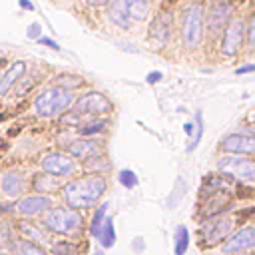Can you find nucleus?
Listing matches in <instances>:
<instances>
[{
  "mask_svg": "<svg viewBox=\"0 0 255 255\" xmlns=\"http://www.w3.org/2000/svg\"><path fill=\"white\" fill-rule=\"evenodd\" d=\"M36 42H38V44H42V46H48L50 50H60V44H58L56 40L48 38V36H42V38H38Z\"/></svg>",
  "mask_w": 255,
  "mask_h": 255,
  "instance_id": "35",
  "label": "nucleus"
},
{
  "mask_svg": "<svg viewBox=\"0 0 255 255\" xmlns=\"http://www.w3.org/2000/svg\"><path fill=\"white\" fill-rule=\"evenodd\" d=\"M231 205H233L231 203V193L227 189H221V191L203 195L201 197V203H199V209H197L199 221H205V219L223 215V213H227L231 209Z\"/></svg>",
  "mask_w": 255,
  "mask_h": 255,
  "instance_id": "10",
  "label": "nucleus"
},
{
  "mask_svg": "<svg viewBox=\"0 0 255 255\" xmlns=\"http://www.w3.org/2000/svg\"><path fill=\"white\" fill-rule=\"evenodd\" d=\"M32 187H34V191H38V193L50 195V193L62 189V183H60V177H54V175L42 171V173L34 175V179H32Z\"/></svg>",
  "mask_w": 255,
  "mask_h": 255,
  "instance_id": "21",
  "label": "nucleus"
},
{
  "mask_svg": "<svg viewBox=\"0 0 255 255\" xmlns=\"http://www.w3.org/2000/svg\"><path fill=\"white\" fill-rule=\"evenodd\" d=\"M14 227H16V233L20 239H28V241H34L38 245H50L52 243L48 239V231L42 227V223H32L28 219H20Z\"/></svg>",
  "mask_w": 255,
  "mask_h": 255,
  "instance_id": "18",
  "label": "nucleus"
},
{
  "mask_svg": "<svg viewBox=\"0 0 255 255\" xmlns=\"http://www.w3.org/2000/svg\"><path fill=\"white\" fill-rule=\"evenodd\" d=\"M96 241L100 243L102 249H112L116 245V225H114V217L108 215L96 235Z\"/></svg>",
  "mask_w": 255,
  "mask_h": 255,
  "instance_id": "23",
  "label": "nucleus"
},
{
  "mask_svg": "<svg viewBox=\"0 0 255 255\" xmlns=\"http://www.w3.org/2000/svg\"><path fill=\"white\" fill-rule=\"evenodd\" d=\"M112 110H114V104L102 92H86L84 96L76 98L72 106V114H76L78 118H84V116L100 118V116L110 114Z\"/></svg>",
  "mask_w": 255,
  "mask_h": 255,
  "instance_id": "6",
  "label": "nucleus"
},
{
  "mask_svg": "<svg viewBox=\"0 0 255 255\" xmlns=\"http://www.w3.org/2000/svg\"><path fill=\"white\" fill-rule=\"evenodd\" d=\"M106 189H108V179L102 173H92L86 177L70 179L68 183L62 185L60 193L68 207L86 211L100 205Z\"/></svg>",
  "mask_w": 255,
  "mask_h": 255,
  "instance_id": "1",
  "label": "nucleus"
},
{
  "mask_svg": "<svg viewBox=\"0 0 255 255\" xmlns=\"http://www.w3.org/2000/svg\"><path fill=\"white\" fill-rule=\"evenodd\" d=\"M118 181H120V185L126 187V189H133V187H137V183H139L137 175H135L131 169H120Z\"/></svg>",
  "mask_w": 255,
  "mask_h": 255,
  "instance_id": "32",
  "label": "nucleus"
},
{
  "mask_svg": "<svg viewBox=\"0 0 255 255\" xmlns=\"http://www.w3.org/2000/svg\"><path fill=\"white\" fill-rule=\"evenodd\" d=\"M10 253L12 255H50L44 245H38L34 241L20 239V237L10 245Z\"/></svg>",
  "mask_w": 255,
  "mask_h": 255,
  "instance_id": "24",
  "label": "nucleus"
},
{
  "mask_svg": "<svg viewBox=\"0 0 255 255\" xmlns=\"http://www.w3.org/2000/svg\"><path fill=\"white\" fill-rule=\"evenodd\" d=\"M40 223L48 233L60 237H78L86 225V219L80 209H72L68 205H54L48 213L42 215Z\"/></svg>",
  "mask_w": 255,
  "mask_h": 255,
  "instance_id": "2",
  "label": "nucleus"
},
{
  "mask_svg": "<svg viewBox=\"0 0 255 255\" xmlns=\"http://www.w3.org/2000/svg\"><path fill=\"white\" fill-rule=\"evenodd\" d=\"M173 32V12L169 8H163L157 12L153 24H151V40L157 48H163Z\"/></svg>",
  "mask_w": 255,
  "mask_h": 255,
  "instance_id": "14",
  "label": "nucleus"
},
{
  "mask_svg": "<svg viewBox=\"0 0 255 255\" xmlns=\"http://www.w3.org/2000/svg\"><path fill=\"white\" fill-rule=\"evenodd\" d=\"M255 247V227L245 225L237 231H233L223 243H221V253L223 255H239L247 253Z\"/></svg>",
  "mask_w": 255,
  "mask_h": 255,
  "instance_id": "13",
  "label": "nucleus"
},
{
  "mask_svg": "<svg viewBox=\"0 0 255 255\" xmlns=\"http://www.w3.org/2000/svg\"><path fill=\"white\" fill-rule=\"evenodd\" d=\"M40 167H42L44 173H50V175L62 179V177L74 175L78 165H76L74 157L70 153H66V151H48L46 155H42Z\"/></svg>",
  "mask_w": 255,
  "mask_h": 255,
  "instance_id": "9",
  "label": "nucleus"
},
{
  "mask_svg": "<svg viewBox=\"0 0 255 255\" xmlns=\"http://www.w3.org/2000/svg\"><path fill=\"white\" fill-rule=\"evenodd\" d=\"M183 129H185V133L189 135V139H193V135H195V129H197V126H195V122H187V124L183 126Z\"/></svg>",
  "mask_w": 255,
  "mask_h": 255,
  "instance_id": "38",
  "label": "nucleus"
},
{
  "mask_svg": "<svg viewBox=\"0 0 255 255\" xmlns=\"http://www.w3.org/2000/svg\"><path fill=\"white\" fill-rule=\"evenodd\" d=\"M108 126H110L108 120L92 118V120H88L86 124H82V126L78 128V133H80L82 137H96V135H100V133H106Z\"/></svg>",
  "mask_w": 255,
  "mask_h": 255,
  "instance_id": "25",
  "label": "nucleus"
},
{
  "mask_svg": "<svg viewBox=\"0 0 255 255\" xmlns=\"http://www.w3.org/2000/svg\"><path fill=\"white\" fill-rule=\"evenodd\" d=\"M16 241V227H12L8 221L0 219V249L10 247Z\"/></svg>",
  "mask_w": 255,
  "mask_h": 255,
  "instance_id": "30",
  "label": "nucleus"
},
{
  "mask_svg": "<svg viewBox=\"0 0 255 255\" xmlns=\"http://www.w3.org/2000/svg\"><path fill=\"white\" fill-rule=\"evenodd\" d=\"M245 32H247V26H245V20L241 16H235L227 28L223 30V36H221V44H219V50L223 56H235L245 40Z\"/></svg>",
  "mask_w": 255,
  "mask_h": 255,
  "instance_id": "12",
  "label": "nucleus"
},
{
  "mask_svg": "<svg viewBox=\"0 0 255 255\" xmlns=\"http://www.w3.org/2000/svg\"><path fill=\"white\" fill-rule=\"evenodd\" d=\"M86 4H90V6H106L110 0H84Z\"/></svg>",
  "mask_w": 255,
  "mask_h": 255,
  "instance_id": "41",
  "label": "nucleus"
},
{
  "mask_svg": "<svg viewBox=\"0 0 255 255\" xmlns=\"http://www.w3.org/2000/svg\"><path fill=\"white\" fill-rule=\"evenodd\" d=\"M74 159H90L98 153H104V141L98 139V137H78V139H72L66 147Z\"/></svg>",
  "mask_w": 255,
  "mask_h": 255,
  "instance_id": "15",
  "label": "nucleus"
},
{
  "mask_svg": "<svg viewBox=\"0 0 255 255\" xmlns=\"http://www.w3.org/2000/svg\"><path fill=\"white\" fill-rule=\"evenodd\" d=\"M191 235H189V229L185 225H177L175 227V233H173V253L175 255H185L187 249H189V241Z\"/></svg>",
  "mask_w": 255,
  "mask_h": 255,
  "instance_id": "26",
  "label": "nucleus"
},
{
  "mask_svg": "<svg viewBox=\"0 0 255 255\" xmlns=\"http://www.w3.org/2000/svg\"><path fill=\"white\" fill-rule=\"evenodd\" d=\"M245 38H247V46H249L251 50H255V12H253V14H251V18H249Z\"/></svg>",
  "mask_w": 255,
  "mask_h": 255,
  "instance_id": "33",
  "label": "nucleus"
},
{
  "mask_svg": "<svg viewBox=\"0 0 255 255\" xmlns=\"http://www.w3.org/2000/svg\"><path fill=\"white\" fill-rule=\"evenodd\" d=\"M76 102L74 90L62 88V86H50L42 90L34 100V112L40 118H58L66 114Z\"/></svg>",
  "mask_w": 255,
  "mask_h": 255,
  "instance_id": "4",
  "label": "nucleus"
},
{
  "mask_svg": "<svg viewBox=\"0 0 255 255\" xmlns=\"http://www.w3.org/2000/svg\"><path fill=\"white\" fill-rule=\"evenodd\" d=\"M84 167H86L88 171H94V173H104V171L110 169V161L106 159L104 153H98V155L86 159V161H84Z\"/></svg>",
  "mask_w": 255,
  "mask_h": 255,
  "instance_id": "29",
  "label": "nucleus"
},
{
  "mask_svg": "<svg viewBox=\"0 0 255 255\" xmlns=\"http://www.w3.org/2000/svg\"><path fill=\"white\" fill-rule=\"evenodd\" d=\"M26 175L20 169H8L0 179V187L6 197H20L26 191Z\"/></svg>",
  "mask_w": 255,
  "mask_h": 255,
  "instance_id": "17",
  "label": "nucleus"
},
{
  "mask_svg": "<svg viewBox=\"0 0 255 255\" xmlns=\"http://www.w3.org/2000/svg\"><path fill=\"white\" fill-rule=\"evenodd\" d=\"M249 72H255V64H245V66L235 68V74L237 76H243V74H249Z\"/></svg>",
  "mask_w": 255,
  "mask_h": 255,
  "instance_id": "37",
  "label": "nucleus"
},
{
  "mask_svg": "<svg viewBox=\"0 0 255 255\" xmlns=\"http://www.w3.org/2000/svg\"><path fill=\"white\" fill-rule=\"evenodd\" d=\"M161 78H163V74H161L159 70H151V72L145 76V82H147L149 86H153V84H157Z\"/></svg>",
  "mask_w": 255,
  "mask_h": 255,
  "instance_id": "36",
  "label": "nucleus"
},
{
  "mask_svg": "<svg viewBox=\"0 0 255 255\" xmlns=\"http://www.w3.org/2000/svg\"><path fill=\"white\" fill-rule=\"evenodd\" d=\"M179 36L181 42L187 50H195L205 36V6L195 0L189 2L183 12H181V20H179Z\"/></svg>",
  "mask_w": 255,
  "mask_h": 255,
  "instance_id": "3",
  "label": "nucleus"
},
{
  "mask_svg": "<svg viewBox=\"0 0 255 255\" xmlns=\"http://www.w3.org/2000/svg\"><path fill=\"white\" fill-rule=\"evenodd\" d=\"M233 231V217L223 213L211 219L201 221L199 225V243L201 247H215L223 243Z\"/></svg>",
  "mask_w": 255,
  "mask_h": 255,
  "instance_id": "5",
  "label": "nucleus"
},
{
  "mask_svg": "<svg viewBox=\"0 0 255 255\" xmlns=\"http://www.w3.org/2000/svg\"><path fill=\"white\" fill-rule=\"evenodd\" d=\"M26 38H28V40H38V38H42V26H40V22H32V24L28 26Z\"/></svg>",
  "mask_w": 255,
  "mask_h": 255,
  "instance_id": "34",
  "label": "nucleus"
},
{
  "mask_svg": "<svg viewBox=\"0 0 255 255\" xmlns=\"http://www.w3.org/2000/svg\"><path fill=\"white\" fill-rule=\"evenodd\" d=\"M92 255H104V249H96Z\"/></svg>",
  "mask_w": 255,
  "mask_h": 255,
  "instance_id": "42",
  "label": "nucleus"
},
{
  "mask_svg": "<svg viewBox=\"0 0 255 255\" xmlns=\"http://www.w3.org/2000/svg\"><path fill=\"white\" fill-rule=\"evenodd\" d=\"M233 20V6L229 0H211L207 14H205V24L209 36H219L227 28V24Z\"/></svg>",
  "mask_w": 255,
  "mask_h": 255,
  "instance_id": "8",
  "label": "nucleus"
},
{
  "mask_svg": "<svg viewBox=\"0 0 255 255\" xmlns=\"http://www.w3.org/2000/svg\"><path fill=\"white\" fill-rule=\"evenodd\" d=\"M24 72H26V62H22V60L12 62L4 70V74H0V96H6L14 88V84L24 76Z\"/></svg>",
  "mask_w": 255,
  "mask_h": 255,
  "instance_id": "19",
  "label": "nucleus"
},
{
  "mask_svg": "<svg viewBox=\"0 0 255 255\" xmlns=\"http://www.w3.org/2000/svg\"><path fill=\"white\" fill-rule=\"evenodd\" d=\"M50 255H80V247L70 239H58L50 243Z\"/></svg>",
  "mask_w": 255,
  "mask_h": 255,
  "instance_id": "28",
  "label": "nucleus"
},
{
  "mask_svg": "<svg viewBox=\"0 0 255 255\" xmlns=\"http://www.w3.org/2000/svg\"><path fill=\"white\" fill-rule=\"evenodd\" d=\"M221 149L233 155H255V135L227 133L221 139Z\"/></svg>",
  "mask_w": 255,
  "mask_h": 255,
  "instance_id": "16",
  "label": "nucleus"
},
{
  "mask_svg": "<svg viewBox=\"0 0 255 255\" xmlns=\"http://www.w3.org/2000/svg\"><path fill=\"white\" fill-rule=\"evenodd\" d=\"M126 12L129 14L131 22H143L149 16V2L147 0H120Z\"/></svg>",
  "mask_w": 255,
  "mask_h": 255,
  "instance_id": "22",
  "label": "nucleus"
},
{
  "mask_svg": "<svg viewBox=\"0 0 255 255\" xmlns=\"http://www.w3.org/2000/svg\"><path fill=\"white\" fill-rule=\"evenodd\" d=\"M18 4H20L22 10H30V12H34V4H32V0H18Z\"/></svg>",
  "mask_w": 255,
  "mask_h": 255,
  "instance_id": "40",
  "label": "nucleus"
},
{
  "mask_svg": "<svg viewBox=\"0 0 255 255\" xmlns=\"http://www.w3.org/2000/svg\"><path fill=\"white\" fill-rule=\"evenodd\" d=\"M131 247H133V251H137V253H139V251H143V249H145V243H143V239H141V237H135V239H133V243H131Z\"/></svg>",
  "mask_w": 255,
  "mask_h": 255,
  "instance_id": "39",
  "label": "nucleus"
},
{
  "mask_svg": "<svg viewBox=\"0 0 255 255\" xmlns=\"http://www.w3.org/2000/svg\"><path fill=\"white\" fill-rule=\"evenodd\" d=\"M108 209H110V201H104V203H100V205H96V211H94V215H92V219H90V235L96 239V235H98V231H100V227H102V223H104V219L108 217Z\"/></svg>",
  "mask_w": 255,
  "mask_h": 255,
  "instance_id": "27",
  "label": "nucleus"
},
{
  "mask_svg": "<svg viewBox=\"0 0 255 255\" xmlns=\"http://www.w3.org/2000/svg\"><path fill=\"white\" fill-rule=\"evenodd\" d=\"M108 18H110L112 24H116L122 30H128L133 24L131 18H129V14L126 12V8L122 6L120 0H110L108 2Z\"/></svg>",
  "mask_w": 255,
  "mask_h": 255,
  "instance_id": "20",
  "label": "nucleus"
},
{
  "mask_svg": "<svg viewBox=\"0 0 255 255\" xmlns=\"http://www.w3.org/2000/svg\"><path fill=\"white\" fill-rule=\"evenodd\" d=\"M195 126H197L195 135H193V139H189V143H187V147H185L187 153L193 151V149L199 145V141H201V135H203V114H201V112H195Z\"/></svg>",
  "mask_w": 255,
  "mask_h": 255,
  "instance_id": "31",
  "label": "nucleus"
},
{
  "mask_svg": "<svg viewBox=\"0 0 255 255\" xmlns=\"http://www.w3.org/2000/svg\"><path fill=\"white\" fill-rule=\"evenodd\" d=\"M217 169L223 175L235 177L239 181H255V161L243 155H221L217 159Z\"/></svg>",
  "mask_w": 255,
  "mask_h": 255,
  "instance_id": "7",
  "label": "nucleus"
},
{
  "mask_svg": "<svg viewBox=\"0 0 255 255\" xmlns=\"http://www.w3.org/2000/svg\"><path fill=\"white\" fill-rule=\"evenodd\" d=\"M54 207V199L52 195H44V193H30V195H24L16 201L14 205V211L26 219H32V217H40L44 213H48L50 209Z\"/></svg>",
  "mask_w": 255,
  "mask_h": 255,
  "instance_id": "11",
  "label": "nucleus"
},
{
  "mask_svg": "<svg viewBox=\"0 0 255 255\" xmlns=\"http://www.w3.org/2000/svg\"><path fill=\"white\" fill-rule=\"evenodd\" d=\"M0 255H12L10 251H4V249H0Z\"/></svg>",
  "mask_w": 255,
  "mask_h": 255,
  "instance_id": "43",
  "label": "nucleus"
}]
</instances>
